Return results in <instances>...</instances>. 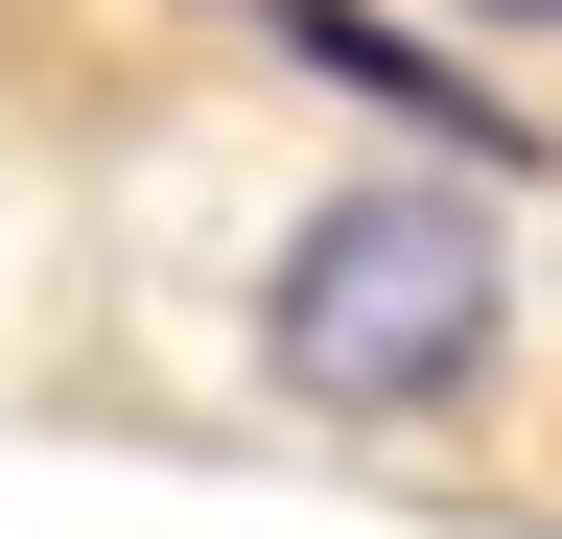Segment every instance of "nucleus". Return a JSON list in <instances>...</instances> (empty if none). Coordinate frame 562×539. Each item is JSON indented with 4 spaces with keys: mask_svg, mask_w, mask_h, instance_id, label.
Returning <instances> with one entry per match:
<instances>
[{
    "mask_svg": "<svg viewBox=\"0 0 562 539\" xmlns=\"http://www.w3.org/2000/svg\"><path fill=\"white\" fill-rule=\"evenodd\" d=\"M258 328H281V375H305L328 423H422V398L492 375V235L446 212V188H351V212L281 235Z\"/></svg>",
    "mask_w": 562,
    "mask_h": 539,
    "instance_id": "obj_1",
    "label": "nucleus"
},
{
    "mask_svg": "<svg viewBox=\"0 0 562 539\" xmlns=\"http://www.w3.org/2000/svg\"><path fill=\"white\" fill-rule=\"evenodd\" d=\"M492 24H562V0H492Z\"/></svg>",
    "mask_w": 562,
    "mask_h": 539,
    "instance_id": "obj_2",
    "label": "nucleus"
}]
</instances>
